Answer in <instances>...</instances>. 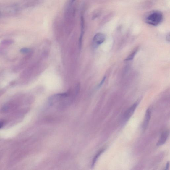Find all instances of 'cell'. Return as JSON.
<instances>
[{
    "instance_id": "cell-7",
    "label": "cell",
    "mask_w": 170,
    "mask_h": 170,
    "mask_svg": "<svg viewBox=\"0 0 170 170\" xmlns=\"http://www.w3.org/2000/svg\"><path fill=\"white\" fill-rule=\"evenodd\" d=\"M151 111L150 109H148L145 113L144 122L143 124V130H145L149 125L151 118Z\"/></svg>"
},
{
    "instance_id": "cell-14",
    "label": "cell",
    "mask_w": 170,
    "mask_h": 170,
    "mask_svg": "<svg viewBox=\"0 0 170 170\" xmlns=\"http://www.w3.org/2000/svg\"><path fill=\"white\" fill-rule=\"evenodd\" d=\"M169 163L168 162L166 166V169H168L169 168Z\"/></svg>"
},
{
    "instance_id": "cell-10",
    "label": "cell",
    "mask_w": 170,
    "mask_h": 170,
    "mask_svg": "<svg viewBox=\"0 0 170 170\" xmlns=\"http://www.w3.org/2000/svg\"><path fill=\"white\" fill-rule=\"evenodd\" d=\"M30 51V50L29 48H22L20 50V52L23 53H26L29 52Z\"/></svg>"
},
{
    "instance_id": "cell-13",
    "label": "cell",
    "mask_w": 170,
    "mask_h": 170,
    "mask_svg": "<svg viewBox=\"0 0 170 170\" xmlns=\"http://www.w3.org/2000/svg\"><path fill=\"white\" fill-rule=\"evenodd\" d=\"M75 1V0H69V1L68 2L70 4H72Z\"/></svg>"
},
{
    "instance_id": "cell-1",
    "label": "cell",
    "mask_w": 170,
    "mask_h": 170,
    "mask_svg": "<svg viewBox=\"0 0 170 170\" xmlns=\"http://www.w3.org/2000/svg\"><path fill=\"white\" fill-rule=\"evenodd\" d=\"M75 9L72 4L68 3L64 10V22L65 26L68 28L73 27L75 23Z\"/></svg>"
},
{
    "instance_id": "cell-9",
    "label": "cell",
    "mask_w": 170,
    "mask_h": 170,
    "mask_svg": "<svg viewBox=\"0 0 170 170\" xmlns=\"http://www.w3.org/2000/svg\"><path fill=\"white\" fill-rule=\"evenodd\" d=\"M137 52V51H135L134 52L132 53L127 58L125 61H128L129 60H131L133 59V58H134L135 55L136 54Z\"/></svg>"
},
{
    "instance_id": "cell-3",
    "label": "cell",
    "mask_w": 170,
    "mask_h": 170,
    "mask_svg": "<svg viewBox=\"0 0 170 170\" xmlns=\"http://www.w3.org/2000/svg\"><path fill=\"white\" fill-rule=\"evenodd\" d=\"M106 39V36L103 33H97L94 36L93 38L94 44L96 46H98L103 43Z\"/></svg>"
},
{
    "instance_id": "cell-11",
    "label": "cell",
    "mask_w": 170,
    "mask_h": 170,
    "mask_svg": "<svg viewBox=\"0 0 170 170\" xmlns=\"http://www.w3.org/2000/svg\"><path fill=\"white\" fill-rule=\"evenodd\" d=\"M5 124V122L4 121H0V129L3 127Z\"/></svg>"
},
{
    "instance_id": "cell-4",
    "label": "cell",
    "mask_w": 170,
    "mask_h": 170,
    "mask_svg": "<svg viewBox=\"0 0 170 170\" xmlns=\"http://www.w3.org/2000/svg\"><path fill=\"white\" fill-rule=\"evenodd\" d=\"M137 104L138 103L137 102H136L127 111L124 116V119L125 121H127L133 115Z\"/></svg>"
},
{
    "instance_id": "cell-6",
    "label": "cell",
    "mask_w": 170,
    "mask_h": 170,
    "mask_svg": "<svg viewBox=\"0 0 170 170\" xmlns=\"http://www.w3.org/2000/svg\"><path fill=\"white\" fill-rule=\"evenodd\" d=\"M169 131H166L163 132L161 135L160 139H159L156 145L157 146H161L165 144L169 135Z\"/></svg>"
},
{
    "instance_id": "cell-12",
    "label": "cell",
    "mask_w": 170,
    "mask_h": 170,
    "mask_svg": "<svg viewBox=\"0 0 170 170\" xmlns=\"http://www.w3.org/2000/svg\"><path fill=\"white\" fill-rule=\"evenodd\" d=\"M106 79V77H104L103 79L101 81V82L100 83L98 87V88L101 87L102 86V85L103 84V83L104 81Z\"/></svg>"
},
{
    "instance_id": "cell-5",
    "label": "cell",
    "mask_w": 170,
    "mask_h": 170,
    "mask_svg": "<svg viewBox=\"0 0 170 170\" xmlns=\"http://www.w3.org/2000/svg\"><path fill=\"white\" fill-rule=\"evenodd\" d=\"M81 34L79 39L80 46H82V38L84 34L85 27V22L84 18L83 17V13H82L80 17Z\"/></svg>"
},
{
    "instance_id": "cell-8",
    "label": "cell",
    "mask_w": 170,
    "mask_h": 170,
    "mask_svg": "<svg viewBox=\"0 0 170 170\" xmlns=\"http://www.w3.org/2000/svg\"><path fill=\"white\" fill-rule=\"evenodd\" d=\"M105 150V149H103L101 150L100 151H99V152L97 154L96 156L94 157V158L93 159V161L92 166H93L95 164L96 161L98 159V158L99 157V156H100L101 154L103 153Z\"/></svg>"
},
{
    "instance_id": "cell-15",
    "label": "cell",
    "mask_w": 170,
    "mask_h": 170,
    "mask_svg": "<svg viewBox=\"0 0 170 170\" xmlns=\"http://www.w3.org/2000/svg\"><path fill=\"white\" fill-rule=\"evenodd\" d=\"M0 13H1V12H0Z\"/></svg>"
},
{
    "instance_id": "cell-2",
    "label": "cell",
    "mask_w": 170,
    "mask_h": 170,
    "mask_svg": "<svg viewBox=\"0 0 170 170\" xmlns=\"http://www.w3.org/2000/svg\"><path fill=\"white\" fill-rule=\"evenodd\" d=\"M163 19L162 13L158 11L153 12L147 16L145 21L150 25L156 26L160 24Z\"/></svg>"
}]
</instances>
